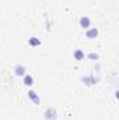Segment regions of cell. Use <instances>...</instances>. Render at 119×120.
I'll list each match as a JSON object with an SVG mask.
<instances>
[{"label": "cell", "mask_w": 119, "mask_h": 120, "mask_svg": "<svg viewBox=\"0 0 119 120\" xmlns=\"http://www.w3.org/2000/svg\"><path fill=\"white\" fill-rule=\"evenodd\" d=\"M44 116H45V119L46 120H55L56 119V110L52 109V108H48V109L45 110Z\"/></svg>", "instance_id": "cell-1"}, {"label": "cell", "mask_w": 119, "mask_h": 120, "mask_svg": "<svg viewBox=\"0 0 119 120\" xmlns=\"http://www.w3.org/2000/svg\"><path fill=\"white\" fill-rule=\"evenodd\" d=\"M90 25H91V20H90V17L83 15V17L80 18V27H81V28H84V30H88Z\"/></svg>", "instance_id": "cell-2"}, {"label": "cell", "mask_w": 119, "mask_h": 120, "mask_svg": "<svg viewBox=\"0 0 119 120\" xmlns=\"http://www.w3.org/2000/svg\"><path fill=\"white\" fill-rule=\"evenodd\" d=\"M14 74L16 75H25V67L23 66V64H18V66H16L14 67Z\"/></svg>", "instance_id": "cell-3"}, {"label": "cell", "mask_w": 119, "mask_h": 120, "mask_svg": "<svg viewBox=\"0 0 119 120\" xmlns=\"http://www.w3.org/2000/svg\"><path fill=\"white\" fill-rule=\"evenodd\" d=\"M32 84H34V77H32V75H28V74H25V77H24V85L31 87Z\"/></svg>", "instance_id": "cell-4"}, {"label": "cell", "mask_w": 119, "mask_h": 120, "mask_svg": "<svg viewBox=\"0 0 119 120\" xmlns=\"http://www.w3.org/2000/svg\"><path fill=\"white\" fill-rule=\"evenodd\" d=\"M86 35H87V38L88 39H94L97 35H98V30H95V28H92V30H90L86 32Z\"/></svg>", "instance_id": "cell-5"}, {"label": "cell", "mask_w": 119, "mask_h": 120, "mask_svg": "<svg viewBox=\"0 0 119 120\" xmlns=\"http://www.w3.org/2000/svg\"><path fill=\"white\" fill-rule=\"evenodd\" d=\"M73 56L76 57V60H81L84 56H86V55H84V52H83V50H80V49H76V50H74V53H73Z\"/></svg>", "instance_id": "cell-6"}, {"label": "cell", "mask_w": 119, "mask_h": 120, "mask_svg": "<svg viewBox=\"0 0 119 120\" xmlns=\"http://www.w3.org/2000/svg\"><path fill=\"white\" fill-rule=\"evenodd\" d=\"M28 96H30L31 99L35 102V103H38L39 102V98H38V95H36V92H34V91H30L28 92Z\"/></svg>", "instance_id": "cell-7"}, {"label": "cell", "mask_w": 119, "mask_h": 120, "mask_svg": "<svg viewBox=\"0 0 119 120\" xmlns=\"http://www.w3.org/2000/svg\"><path fill=\"white\" fill-rule=\"evenodd\" d=\"M28 43L32 45V46H36V45H41V41H38V39H35V36H32L28 39Z\"/></svg>", "instance_id": "cell-8"}]
</instances>
